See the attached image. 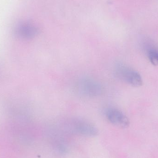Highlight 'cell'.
I'll return each mask as SVG.
<instances>
[{
	"label": "cell",
	"instance_id": "6da1fadb",
	"mask_svg": "<svg viewBox=\"0 0 158 158\" xmlns=\"http://www.w3.org/2000/svg\"><path fill=\"white\" fill-rule=\"evenodd\" d=\"M75 90L79 95L88 98L98 97L105 91L100 82L89 77H84L77 80L75 84Z\"/></svg>",
	"mask_w": 158,
	"mask_h": 158
},
{
	"label": "cell",
	"instance_id": "277c9868",
	"mask_svg": "<svg viewBox=\"0 0 158 158\" xmlns=\"http://www.w3.org/2000/svg\"><path fill=\"white\" fill-rule=\"evenodd\" d=\"M105 116L113 125L122 128H127L130 125L128 117L118 109L109 107L105 110Z\"/></svg>",
	"mask_w": 158,
	"mask_h": 158
},
{
	"label": "cell",
	"instance_id": "8992f818",
	"mask_svg": "<svg viewBox=\"0 0 158 158\" xmlns=\"http://www.w3.org/2000/svg\"><path fill=\"white\" fill-rule=\"evenodd\" d=\"M146 51L150 63L154 66L158 65V48L153 44H146Z\"/></svg>",
	"mask_w": 158,
	"mask_h": 158
},
{
	"label": "cell",
	"instance_id": "5b68a950",
	"mask_svg": "<svg viewBox=\"0 0 158 158\" xmlns=\"http://www.w3.org/2000/svg\"><path fill=\"white\" fill-rule=\"evenodd\" d=\"M15 34L19 38L30 40L35 38L38 33V28L29 22H22L16 27Z\"/></svg>",
	"mask_w": 158,
	"mask_h": 158
},
{
	"label": "cell",
	"instance_id": "7a4b0ae2",
	"mask_svg": "<svg viewBox=\"0 0 158 158\" xmlns=\"http://www.w3.org/2000/svg\"><path fill=\"white\" fill-rule=\"evenodd\" d=\"M114 73L117 78L134 87L143 85V80L137 71L122 63H117L114 66Z\"/></svg>",
	"mask_w": 158,
	"mask_h": 158
},
{
	"label": "cell",
	"instance_id": "3957f363",
	"mask_svg": "<svg viewBox=\"0 0 158 158\" xmlns=\"http://www.w3.org/2000/svg\"><path fill=\"white\" fill-rule=\"evenodd\" d=\"M71 124L73 130L79 134L86 136H95L98 134V130L93 123L81 118L73 119Z\"/></svg>",
	"mask_w": 158,
	"mask_h": 158
}]
</instances>
